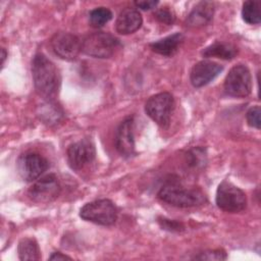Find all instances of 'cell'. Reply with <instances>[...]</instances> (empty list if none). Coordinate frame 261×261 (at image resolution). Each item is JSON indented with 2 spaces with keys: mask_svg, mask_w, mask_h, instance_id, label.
I'll list each match as a JSON object with an SVG mask.
<instances>
[{
  "mask_svg": "<svg viewBox=\"0 0 261 261\" xmlns=\"http://www.w3.org/2000/svg\"><path fill=\"white\" fill-rule=\"evenodd\" d=\"M252 90V76L249 68L244 64H237L230 68L225 81L224 91L236 98L247 97Z\"/></svg>",
  "mask_w": 261,
  "mask_h": 261,
  "instance_id": "7",
  "label": "cell"
},
{
  "mask_svg": "<svg viewBox=\"0 0 261 261\" xmlns=\"http://www.w3.org/2000/svg\"><path fill=\"white\" fill-rule=\"evenodd\" d=\"M117 215L116 206L108 199L92 201L84 205L80 210V216L84 220L100 225H112L116 221Z\"/></svg>",
  "mask_w": 261,
  "mask_h": 261,
  "instance_id": "4",
  "label": "cell"
},
{
  "mask_svg": "<svg viewBox=\"0 0 261 261\" xmlns=\"http://www.w3.org/2000/svg\"><path fill=\"white\" fill-rule=\"evenodd\" d=\"M216 205L223 211L237 213L243 211L247 206L245 193L233 184L223 180L216 191Z\"/></svg>",
  "mask_w": 261,
  "mask_h": 261,
  "instance_id": "6",
  "label": "cell"
},
{
  "mask_svg": "<svg viewBox=\"0 0 261 261\" xmlns=\"http://www.w3.org/2000/svg\"><path fill=\"white\" fill-rule=\"evenodd\" d=\"M243 19L249 24H258L261 21L260 2L249 0L244 2L242 9Z\"/></svg>",
  "mask_w": 261,
  "mask_h": 261,
  "instance_id": "19",
  "label": "cell"
},
{
  "mask_svg": "<svg viewBox=\"0 0 261 261\" xmlns=\"http://www.w3.org/2000/svg\"><path fill=\"white\" fill-rule=\"evenodd\" d=\"M158 4V1H154V0H149V1H136L135 5L138 8H141L143 10H149L152 8H155Z\"/></svg>",
  "mask_w": 261,
  "mask_h": 261,
  "instance_id": "27",
  "label": "cell"
},
{
  "mask_svg": "<svg viewBox=\"0 0 261 261\" xmlns=\"http://www.w3.org/2000/svg\"><path fill=\"white\" fill-rule=\"evenodd\" d=\"M174 109V99L170 93L163 92L151 96L146 104L147 115L161 127H167Z\"/></svg>",
  "mask_w": 261,
  "mask_h": 261,
  "instance_id": "5",
  "label": "cell"
},
{
  "mask_svg": "<svg viewBox=\"0 0 261 261\" xmlns=\"http://www.w3.org/2000/svg\"><path fill=\"white\" fill-rule=\"evenodd\" d=\"M154 15L158 21H160L164 24H167V25H171L175 20L174 12L167 6L157 9L156 12L154 13Z\"/></svg>",
  "mask_w": 261,
  "mask_h": 261,
  "instance_id": "22",
  "label": "cell"
},
{
  "mask_svg": "<svg viewBox=\"0 0 261 261\" xmlns=\"http://www.w3.org/2000/svg\"><path fill=\"white\" fill-rule=\"evenodd\" d=\"M66 155L69 166L74 170H80L94 161L96 149L91 140L83 139L71 144L67 148Z\"/></svg>",
  "mask_w": 261,
  "mask_h": 261,
  "instance_id": "11",
  "label": "cell"
},
{
  "mask_svg": "<svg viewBox=\"0 0 261 261\" xmlns=\"http://www.w3.org/2000/svg\"><path fill=\"white\" fill-rule=\"evenodd\" d=\"M226 253L223 250H208L205 252L200 253L199 255L195 256L194 259L197 260H225Z\"/></svg>",
  "mask_w": 261,
  "mask_h": 261,
  "instance_id": "23",
  "label": "cell"
},
{
  "mask_svg": "<svg viewBox=\"0 0 261 261\" xmlns=\"http://www.w3.org/2000/svg\"><path fill=\"white\" fill-rule=\"evenodd\" d=\"M120 42L113 35L97 32L87 36L82 41V51L92 57L109 58L119 48Z\"/></svg>",
  "mask_w": 261,
  "mask_h": 261,
  "instance_id": "3",
  "label": "cell"
},
{
  "mask_svg": "<svg viewBox=\"0 0 261 261\" xmlns=\"http://www.w3.org/2000/svg\"><path fill=\"white\" fill-rule=\"evenodd\" d=\"M184 42V35L175 33L150 44V48L157 54L163 56H172L178 50Z\"/></svg>",
  "mask_w": 261,
  "mask_h": 261,
  "instance_id": "16",
  "label": "cell"
},
{
  "mask_svg": "<svg viewBox=\"0 0 261 261\" xmlns=\"http://www.w3.org/2000/svg\"><path fill=\"white\" fill-rule=\"evenodd\" d=\"M203 56L205 57H218L221 59H232L238 54V48L230 44L224 42H215L210 46L206 47L202 51Z\"/></svg>",
  "mask_w": 261,
  "mask_h": 261,
  "instance_id": "17",
  "label": "cell"
},
{
  "mask_svg": "<svg viewBox=\"0 0 261 261\" xmlns=\"http://www.w3.org/2000/svg\"><path fill=\"white\" fill-rule=\"evenodd\" d=\"M17 253L18 258L22 261L28 260H40L41 259V252L38 243L35 239L32 238H24L21 239L17 246Z\"/></svg>",
  "mask_w": 261,
  "mask_h": 261,
  "instance_id": "18",
  "label": "cell"
},
{
  "mask_svg": "<svg viewBox=\"0 0 261 261\" xmlns=\"http://www.w3.org/2000/svg\"><path fill=\"white\" fill-rule=\"evenodd\" d=\"M115 146L122 156L130 157L134 155L135 138L133 117H127L120 122L115 134Z\"/></svg>",
  "mask_w": 261,
  "mask_h": 261,
  "instance_id": "13",
  "label": "cell"
},
{
  "mask_svg": "<svg viewBox=\"0 0 261 261\" xmlns=\"http://www.w3.org/2000/svg\"><path fill=\"white\" fill-rule=\"evenodd\" d=\"M62 111L61 109L53 104L51 101H48L46 104L40 107V118L48 124L57 123L62 118Z\"/></svg>",
  "mask_w": 261,
  "mask_h": 261,
  "instance_id": "20",
  "label": "cell"
},
{
  "mask_svg": "<svg viewBox=\"0 0 261 261\" xmlns=\"http://www.w3.org/2000/svg\"><path fill=\"white\" fill-rule=\"evenodd\" d=\"M143 23V18L139 10L135 8H125L117 16L115 29L121 35L133 34L138 31Z\"/></svg>",
  "mask_w": 261,
  "mask_h": 261,
  "instance_id": "14",
  "label": "cell"
},
{
  "mask_svg": "<svg viewBox=\"0 0 261 261\" xmlns=\"http://www.w3.org/2000/svg\"><path fill=\"white\" fill-rule=\"evenodd\" d=\"M53 52L62 59L73 60L82 51V42L70 33L58 32L50 40Z\"/></svg>",
  "mask_w": 261,
  "mask_h": 261,
  "instance_id": "10",
  "label": "cell"
},
{
  "mask_svg": "<svg viewBox=\"0 0 261 261\" xmlns=\"http://www.w3.org/2000/svg\"><path fill=\"white\" fill-rule=\"evenodd\" d=\"M61 187L55 174H48L38 179L29 190V197L32 201L41 204L53 202L59 196Z\"/></svg>",
  "mask_w": 261,
  "mask_h": 261,
  "instance_id": "8",
  "label": "cell"
},
{
  "mask_svg": "<svg viewBox=\"0 0 261 261\" xmlns=\"http://www.w3.org/2000/svg\"><path fill=\"white\" fill-rule=\"evenodd\" d=\"M32 75L37 93L48 101L56 98L60 88V74L55 64L44 54L37 53L32 62Z\"/></svg>",
  "mask_w": 261,
  "mask_h": 261,
  "instance_id": "1",
  "label": "cell"
},
{
  "mask_svg": "<svg viewBox=\"0 0 261 261\" xmlns=\"http://www.w3.org/2000/svg\"><path fill=\"white\" fill-rule=\"evenodd\" d=\"M65 259H71L69 256L67 255H63L60 252H54L51 254V256L49 257V260H65Z\"/></svg>",
  "mask_w": 261,
  "mask_h": 261,
  "instance_id": "28",
  "label": "cell"
},
{
  "mask_svg": "<svg viewBox=\"0 0 261 261\" xmlns=\"http://www.w3.org/2000/svg\"><path fill=\"white\" fill-rule=\"evenodd\" d=\"M214 14V5L212 2L203 1L198 3L187 18L190 27H203L208 24Z\"/></svg>",
  "mask_w": 261,
  "mask_h": 261,
  "instance_id": "15",
  "label": "cell"
},
{
  "mask_svg": "<svg viewBox=\"0 0 261 261\" xmlns=\"http://www.w3.org/2000/svg\"><path fill=\"white\" fill-rule=\"evenodd\" d=\"M189 158H190V164L193 165V166H202L205 162V154L203 152L202 149L200 148H197V149H194L192 150L190 153H189Z\"/></svg>",
  "mask_w": 261,
  "mask_h": 261,
  "instance_id": "25",
  "label": "cell"
},
{
  "mask_svg": "<svg viewBox=\"0 0 261 261\" xmlns=\"http://www.w3.org/2000/svg\"><path fill=\"white\" fill-rule=\"evenodd\" d=\"M5 58H6V51H5L4 48H2V49H1V64L4 63Z\"/></svg>",
  "mask_w": 261,
  "mask_h": 261,
  "instance_id": "29",
  "label": "cell"
},
{
  "mask_svg": "<svg viewBox=\"0 0 261 261\" xmlns=\"http://www.w3.org/2000/svg\"><path fill=\"white\" fill-rule=\"evenodd\" d=\"M223 67L211 60H201L196 63L190 73V81L196 88H201L212 82Z\"/></svg>",
  "mask_w": 261,
  "mask_h": 261,
  "instance_id": "12",
  "label": "cell"
},
{
  "mask_svg": "<svg viewBox=\"0 0 261 261\" xmlns=\"http://www.w3.org/2000/svg\"><path fill=\"white\" fill-rule=\"evenodd\" d=\"M158 198L169 205L180 208L200 206L206 202V196L200 189L188 188L173 180L166 182L160 189Z\"/></svg>",
  "mask_w": 261,
  "mask_h": 261,
  "instance_id": "2",
  "label": "cell"
},
{
  "mask_svg": "<svg viewBox=\"0 0 261 261\" xmlns=\"http://www.w3.org/2000/svg\"><path fill=\"white\" fill-rule=\"evenodd\" d=\"M159 223L164 229H167L169 231H180L184 229V225L180 222H177L175 220L162 218L159 220Z\"/></svg>",
  "mask_w": 261,
  "mask_h": 261,
  "instance_id": "26",
  "label": "cell"
},
{
  "mask_svg": "<svg viewBox=\"0 0 261 261\" xmlns=\"http://www.w3.org/2000/svg\"><path fill=\"white\" fill-rule=\"evenodd\" d=\"M112 12L107 7H97L91 10L89 19L90 23L94 28H101L112 18Z\"/></svg>",
  "mask_w": 261,
  "mask_h": 261,
  "instance_id": "21",
  "label": "cell"
},
{
  "mask_svg": "<svg viewBox=\"0 0 261 261\" xmlns=\"http://www.w3.org/2000/svg\"><path fill=\"white\" fill-rule=\"evenodd\" d=\"M260 107L257 105V106H254V107H251L248 112H247V115H246V118H247V122L250 126L252 127H255L257 129L260 128V125H261V119H260Z\"/></svg>",
  "mask_w": 261,
  "mask_h": 261,
  "instance_id": "24",
  "label": "cell"
},
{
  "mask_svg": "<svg viewBox=\"0 0 261 261\" xmlns=\"http://www.w3.org/2000/svg\"><path fill=\"white\" fill-rule=\"evenodd\" d=\"M49 167L48 160L39 153L28 152L17 160L19 175L27 181H34L39 178Z\"/></svg>",
  "mask_w": 261,
  "mask_h": 261,
  "instance_id": "9",
  "label": "cell"
}]
</instances>
